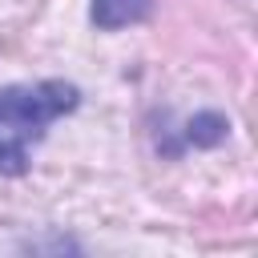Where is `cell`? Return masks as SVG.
Here are the masks:
<instances>
[{
    "mask_svg": "<svg viewBox=\"0 0 258 258\" xmlns=\"http://www.w3.org/2000/svg\"><path fill=\"white\" fill-rule=\"evenodd\" d=\"M77 89L69 81H40V85H12L0 89V173L16 177L28 169L32 145L44 129L77 109Z\"/></svg>",
    "mask_w": 258,
    "mask_h": 258,
    "instance_id": "cell-1",
    "label": "cell"
},
{
    "mask_svg": "<svg viewBox=\"0 0 258 258\" xmlns=\"http://www.w3.org/2000/svg\"><path fill=\"white\" fill-rule=\"evenodd\" d=\"M153 12V0H93V24L113 32L125 24H137Z\"/></svg>",
    "mask_w": 258,
    "mask_h": 258,
    "instance_id": "cell-2",
    "label": "cell"
},
{
    "mask_svg": "<svg viewBox=\"0 0 258 258\" xmlns=\"http://www.w3.org/2000/svg\"><path fill=\"white\" fill-rule=\"evenodd\" d=\"M226 129H230V121L222 117V113H198L194 121H189V129H185V137L194 141V145H218L222 137H226Z\"/></svg>",
    "mask_w": 258,
    "mask_h": 258,
    "instance_id": "cell-3",
    "label": "cell"
}]
</instances>
